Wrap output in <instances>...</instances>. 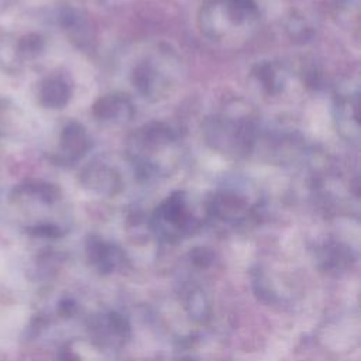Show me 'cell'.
Wrapping results in <instances>:
<instances>
[{"instance_id": "obj_1", "label": "cell", "mask_w": 361, "mask_h": 361, "mask_svg": "<svg viewBox=\"0 0 361 361\" xmlns=\"http://www.w3.org/2000/svg\"><path fill=\"white\" fill-rule=\"evenodd\" d=\"M126 157L137 176L165 178L172 175L180 164V138L169 124L149 121L127 137Z\"/></svg>"}, {"instance_id": "obj_2", "label": "cell", "mask_w": 361, "mask_h": 361, "mask_svg": "<svg viewBox=\"0 0 361 361\" xmlns=\"http://www.w3.org/2000/svg\"><path fill=\"white\" fill-rule=\"evenodd\" d=\"M261 11L254 0H206L197 16L204 38L223 48H238L259 30Z\"/></svg>"}, {"instance_id": "obj_3", "label": "cell", "mask_w": 361, "mask_h": 361, "mask_svg": "<svg viewBox=\"0 0 361 361\" xmlns=\"http://www.w3.org/2000/svg\"><path fill=\"white\" fill-rule=\"evenodd\" d=\"M179 55L165 44L147 51L131 69V83L137 93L149 102H159L175 92L180 82Z\"/></svg>"}, {"instance_id": "obj_4", "label": "cell", "mask_w": 361, "mask_h": 361, "mask_svg": "<svg viewBox=\"0 0 361 361\" xmlns=\"http://www.w3.org/2000/svg\"><path fill=\"white\" fill-rule=\"evenodd\" d=\"M202 131L212 149L230 157H248L254 152L259 126L248 113L235 110L207 117Z\"/></svg>"}, {"instance_id": "obj_5", "label": "cell", "mask_w": 361, "mask_h": 361, "mask_svg": "<svg viewBox=\"0 0 361 361\" xmlns=\"http://www.w3.org/2000/svg\"><path fill=\"white\" fill-rule=\"evenodd\" d=\"M360 92L341 90L334 96L333 121L338 135L354 145L360 142Z\"/></svg>"}, {"instance_id": "obj_6", "label": "cell", "mask_w": 361, "mask_h": 361, "mask_svg": "<svg viewBox=\"0 0 361 361\" xmlns=\"http://www.w3.org/2000/svg\"><path fill=\"white\" fill-rule=\"evenodd\" d=\"M92 113L94 118L103 124L124 126L133 120L135 107L127 94L113 92L100 96L93 103Z\"/></svg>"}, {"instance_id": "obj_7", "label": "cell", "mask_w": 361, "mask_h": 361, "mask_svg": "<svg viewBox=\"0 0 361 361\" xmlns=\"http://www.w3.org/2000/svg\"><path fill=\"white\" fill-rule=\"evenodd\" d=\"M80 182L99 195H114L120 190L123 178L116 166L104 161H93L80 173Z\"/></svg>"}, {"instance_id": "obj_8", "label": "cell", "mask_w": 361, "mask_h": 361, "mask_svg": "<svg viewBox=\"0 0 361 361\" xmlns=\"http://www.w3.org/2000/svg\"><path fill=\"white\" fill-rule=\"evenodd\" d=\"M92 148V138L86 128L78 123H68L59 135L58 159L62 164H72L83 158Z\"/></svg>"}, {"instance_id": "obj_9", "label": "cell", "mask_w": 361, "mask_h": 361, "mask_svg": "<svg viewBox=\"0 0 361 361\" xmlns=\"http://www.w3.org/2000/svg\"><path fill=\"white\" fill-rule=\"evenodd\" d=\"M251 80L265 96H276L288 83V72L278 62L264 61L252 68Z\"/></svg>"}, {"instance_id": "obj_10", "label": "cell", "mask_w": 361, "mask_h": 361, "mask_svg": "<svg viewBox=\"0 0 361 361\" xmlns=\"http://www.w3.org/2000/svg\"><path fill=\"white\" fill-rule=\"evenodd\" d=\"M71 96V85L59 75L48 76L39 85L38 102L45 109H63L69 103Z\"/></svg>"}, {"instance_id": "obj_11", "label": "cell", "mask_w": 361, "mask_h": 361, "mask_svg": "<svg viewBox=\"0 0 361 361\" xmlns=\"http://www.w3.org/2000/svg\"><path fill=\"white\" fill-rule=\"evenodd\" d=\"M44 48V39L41 35H37V34H27V35H23L18 41H17V45H16V49L20 55L23 56H35L38 55Z\"/></svg>"}, {"instance_id": "obj_12", "label": "cell", "mask_w": 361, "mask_h": 361, "mask_svg": "<svg viewBox=\"0 0 361 361\" xmlns=\"http://www.w3.org/2000/svg\"><path fill=\"white\" fill-rule=\"evenodd\" d=\"M336 1V4H345V3H348L350 0H334Z\"/></svg>"}]
</instances>
